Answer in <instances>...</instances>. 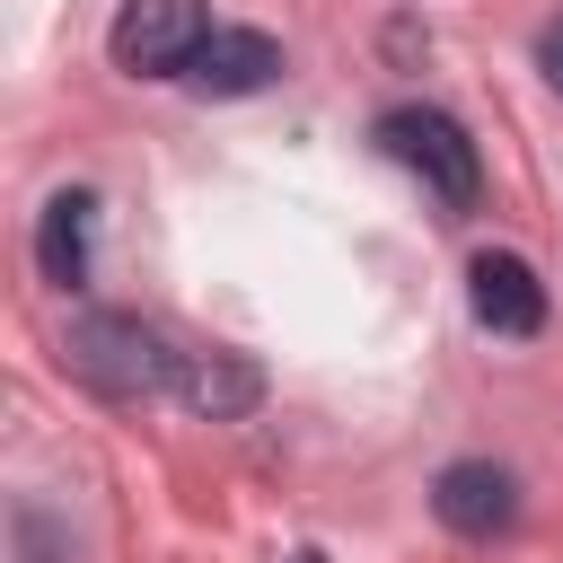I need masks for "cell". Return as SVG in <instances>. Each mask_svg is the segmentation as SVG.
<instances>
[{"label": "cell", "mask_w": 563, "mask_h": 563, "mask_svg": "<svg viewBox=\"0 0 563 563\" xmlns=\"http://www.w3.org/2000/svg\"><path fill=\"white\" fill-rule=\"evenodd\" d=\"M88 238H97V194L88 185H62L35 211V264H44L53 290H88Z\"/></svg>", "instance_id": "obj_7"}, {"label": "cell", "mask_w": 563, "mask_h": 563, "mask_svg": "<svg viewBox=\"0 0 563 563\" xmlns=\"http://www.w3.org/2000/svg\"><path fill=\"white\" fill-rule=\"evenodd\" d=\"M202 44H211V0H123L106 35V53L132 79H185Z\"/></svg>", "instance_id": "obj_3"}, {"label": "cell", "mask_w": 563, "mask_h": 563, "mask_svg": "<svg viewBox=\"0 0 563 563\" xmlns=\"http://www.w3.org/2000/svg\"><path fill=\"white\" fill-rule=\"evenodd\" d=\"M378 150H387L405 176H422V194H431L440 211H475L484 158H475V141H466L457 114H440V106H387V114H378Z\"/></svg>", "instance_id": "obj_2"}, {"label": "cell", "mask_w": 563, "mask_h": 563, "mask_svg": "<svg viewBox=\"0 0 563 563\" xmlns=\"http://www.w3.org/2000/svg\"><path fill=\"white\" fill-rule=\"evenodd\" d=\"M185 79H194L202 97H255V88L282 79V44H273L264 26H211V44L194 53Z\"/></svg>", "instance_id": "obj_6"}, {"label": "cell", "mask_w": 563, "mask_h": 563, "mask_svg": "<svg viewBox=\"0 0 563 563\" xmlns=\"http://www.w3.org/2000/svg\"><path fill=\"white\" fill-rule=\"evenodd\" d=\"M431 510H440V528L449 537H501L510 519H519V484H510V466H493V457H457V466H440V484H431Z\"/></svg>", "instance_id": "obj_5"}, {"label": "cell", "mask_w": 563, "mask_h": 563, "mask_svg": "<svg viewBox=\"0 0 563 563\" xmlns=\"http://www.w3.org/2000/svg\"><path fill=\"white\" fill-rule=\"evenodd\" d=\"M537 62H545V79L563 88V18H545V35H537Z\"/></svg>", "instance_id": "obj_9"}, {"label": "cell", "mask_w": 563, "mask_h": 563, "mask_svg": "<svg viewBox=\"0 0 563 563\" xmlns=\"http://www.w3.org/2000/svg\"><path fill=\"white\" fill-rule=\"evenodd\" d=\"M466 299H475V325H484V334L528 343V334L545 325V282H537L528 255H510V246H484V255L466 264Z\"/></svg>", "instance_id": "obj_4"}, {"label": "cell", "mask_w": 563, "mask_h": 563, "mask_svg": "<svg viewBox=\"0 0 563 563\" xmlns=\"http://www.w3.org/2000/svg\"><path fill=\"white\" fill-rule=\"evenodd\" d=\"M176 396L202 413V422H246L264 405V369L246 352H185L176 361Z\"/></svg>", "instance_id": "obj_8"}, {"label": "cell", "mask_w": 563, "mask_h": 563, "mask_svg": "<svg viewBox=\"0 0 563 563\" xmlns=\"http://www.w3.org/2000/svg\"><path fill=\"white\" fill-rule=\"evenodd\" d=\"M290 563H325V554H290Z\"/></svg>", "instance_id": "obj_10"}, {"label": "cell", "mask_w": 563, "mask_h": 563, "mask_svg": "<svg viewBox=\"0 0 563 563\" xmlns=\"http://www.w3.org/2000/svg\"><path fill=\"white\" fill-rule=\"evenodd\" d=\"M62 361H70V378L97 387L106 405H141V396L176 387V361H167L158 325H141L132 308H88V317H70Z\"/></svg>", "instance_id": "obj_1"}]
</instances>
